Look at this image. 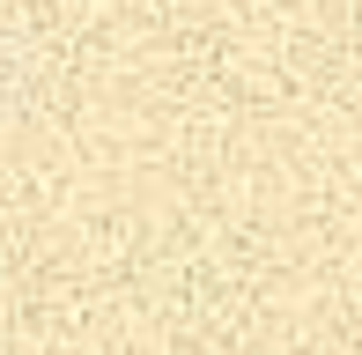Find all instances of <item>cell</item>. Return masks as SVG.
Segmentation results:
<instances>
[{
  "label": "cell",
  "mask_w": 362,
  "mask_h": 355,
  "mask_svg": "<svg viewBox=\"0 0 362 355\" xmlns=\"http://www.w3.org/2000/svg\"><path fill=\"white\" fill-rule=\"evenodd\" d=\"M37 82H45V45L23 23H0V119L23 111L37 96Z\"/></svg>",
  "instance_id": "obj_1"
}]
</instances>
